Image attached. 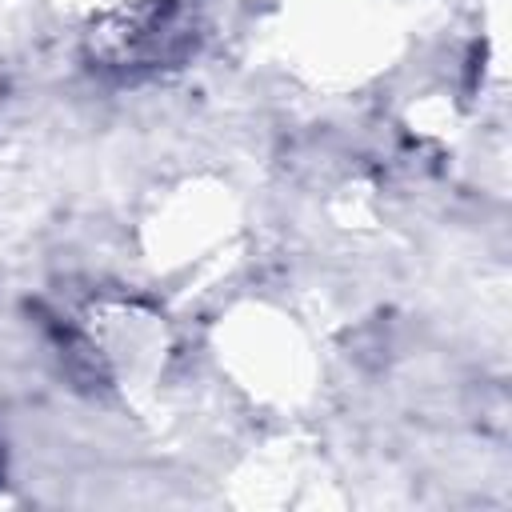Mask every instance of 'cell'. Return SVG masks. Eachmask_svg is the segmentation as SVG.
<instances>
[{"instance_id":"1","label":"cell","mask_w":512,"mask_h":512,"mask_svg":"<svg viewBox=\"0 0 512 512\" xmlns=\"http://www.w3.org/2000/svg\"><path fill=\"white\" fill-rule=\"evenodd\" d=\"M196 28V0H144L120 28H112V48L136 68H156L192 52Z\"/></svg>"}]
</instances>
